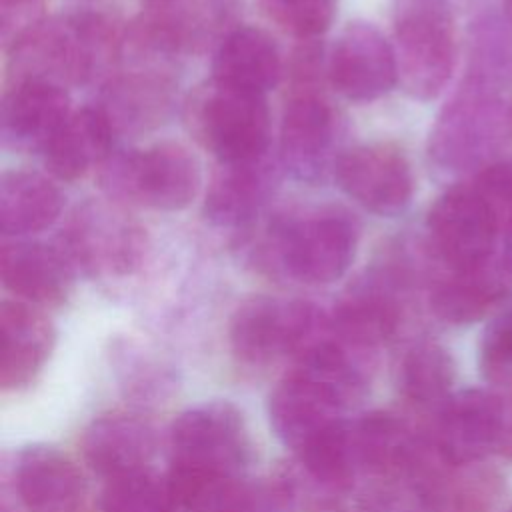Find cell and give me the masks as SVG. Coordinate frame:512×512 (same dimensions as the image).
<instances>
[{
    "mask_svg": "<svg viewBox=\"0 0 512 512\" xmlns=\"http://www.w3.org/2000/svg\"><path fill=\"white\" fill-rule=\"evenodd\" d=\"M250 434L242 412L228 400H210L184 410L170 428L174 468L242 476L250 462Z\"/></svg>",
    "mask_w": 512,
    "mask_h": 512,
    "instance_id": "10",
    "label": "cell"
},
{
    "mask_svg": "<svg viewBox=\"0 0 512 512\" xmlns=\"http://www.w3.org/2000/svg\"><path fill=\"white\" fill-rule=\"evenodd\" d=\"M350 404L322 378L292 366L268 400V418L278 440L298 452L344 418Z\"/></svg>",
    "mask_w": 512,
    "mask_h": 512,
    "instance_id": "14",
    "label": "cell"
},
{
    "mask_svg": "<svg viewBox=\"0 0 512 512\" xmlns=\"http://www.w3.org/2000/svg\"><path fill=\"white\" fill-rule=\"evenodd\" d=\"M504 402H506V414H504V430H502L498 452L506 458H512V394L510 398H504Z\"/></svg>",
    "mask_w": 512,
    "mask_h": 512,
    "instance_id": "38",
    "label": "cell"
},
{
    "mask_svg": "<svg viewBox=\"0 0 512 512\" xmlns=\"http://www.w3.org/2000/svg\"><path fill=\"white\" fill-rule=\"evenodd\" d=\"M294 504L278 482L268 486H248L234 512H292Z\"/></svg>",
    "mask_w": 512,
    "mask_h": 512,
    "instance_id": "36",
    "label": "cell"
},
{
    "mask_svg": "<svg viewBox=\"0 0 512 512\" xmlns=\"http://www.w3.org/2000/svg\"><path fill=\"white\" fill-rule=\"evenodd\" d=\"M326 72L344 98L374 102L398 82L394 46L370 22H350L332 48Z\"/></svg>",
    "mask_w": 512,
    "mask_h": 512,
    "instance_id": "15",
    "label": "cell"
},
{
    "mask_svg": "<svg viewBox=\"0 0 512 512\" xmlns=\"http://www.w3.org/2000/svg\"><path fill=\"white\" fill-rule=\"evenodd\" d=\"M410 480L424 512H488L504 488L498 470L482 462L446 464L432 446Z\"/></svg>",
    "mask_w": 512,
    "mask_h": 512,
    "instance_id": "20",
    "label": "cell"
},
{
    "mask_svg": "<svg viewBox=\"0 0 512 512\" xmlns=\"http://www.w3.org/2000/svg\"><path fill=\"white\" fill-rule=\"evenodd\" d=\"M434 254L448 270H464L492 260L500 214L476 186H454L436 198L426 218Z\"/></svg>",
    "mask_w": 512,
    "mask_h": 512,
    "instance_id": "11",
    "label": "cell"
},
{
    "mask_svg": "<svg viewBox=\"0 0 512 512\" xmlns=\"http://www.w3.org/2000/svg\"><path fill=\"white\" fill-rule=\"evenodd\" d=\"M64 206L60 188L34 170H10L0 180V230L22 238L50 228Z\"/></svg>",
    "mask_w": 512,
    "mask_h": 512,
    "instance_id": "28",
    "label": "cell"
},
{
    "mask_svg": "<svg viewBox=\"0 0 512 512\" xmlns=\"http://www.w3.org/2000/svg\"><path fill=\"white\" fill-rule=\"evenodd\" d=\"M282 58L274 40L260 28L238 26L224 34L212 60V80L264 94L278 86Z\"/></svg>",
    "mask_w": 512,
    "mask_h": 512,
    "instance_id": "25",
    "label": "cell"
},
{
    "mask_svg": "<svg viewBox=\"0 0 512 512\" xmlns=\"http://www.w3.org/2000/svg\"><path fill=\"white\" fill-rule=\"evenodd\" d=\"M512 142V106L500 90L466 80L440 110L428 154L444 172L484 170Z\"/></svg>",
    "mask_w": 512,
    "mask_h": 512,
    "instance_id": "4",
    "label": "cell"
},
{
    "mask_svg": "<svg viewBox=\"0 0 512 512\" xmlns=\"http://www.w3.org/2000/svg\"><path fill=\"white\" fill-rule=\"evenodd\" d=\"M0 276L16 300L32 306H60L72 292L76 270L58 246L18 238L2 246Z\"/></svg>",
    "mask_w": 512,
    "mask_h": 512,
    "instance_id": "22",
    "label": "cell"
},
{
    "mask_svg": "<svg viewBox=\"0 0 512 512\" xmlns=\"http://www.w3.org/2000/svg\"><path fill=\"white\" fill-rule=\"evenodd\" d=\"M186 122L194 138L218 162H240L268 154L270 110L264 94L210 78L190 96Z\"/></svg>",
    "mask_w": 512,
    "mask_h": 512,
    "instance_id": "7",
    "label": "cell"
},
{
    "mask_svg": "<svg viewBox=\"0 0 512 512\" xmlns=\"http://www.w3.org/2000/svg\"><path fill=\"white\" fill-rule=\"evenodd\" d=\"M0 332V384L4 390H20L44 368L56 342L54 326L32 304L4 300L0 306Z\"/></svg>",
    "mask_w": 512,
    "mask_h": 512,
    "instance_id": "23",
    "label": "cell"
},
{
    "mask_svg": "<svg viewBox=\"0 0 512 512\" xmlns=\"http://www.w3.org/2000/svg\"><path fill=\"white\" fill-rule=\"evenodd\" d=\"M124 34L94 10L40 18L8 50V84L48 82L62 88L108 80L122 56Z\"/></svg>",
    "mask_w": 512,
    "mask_h": 512,
    "instance_id": "1",
    "label": "cell"
},
{
    "mask_svg": "<svg viewBox=\"0 0 512 512\" xmlns=\"http://www.w3.org/2000/svg\"><path fill=\"white\" fill-rule=\"evenodd\" d=\"M328 334V316L312 302L294 298H248L236 308L230 322L232 352L250 366L298 356Z\"/></svg>",
    "mask_w": 512,
    "mask_h": 512,
    "instance_id": "9",
    "label": "cell"
},
{
    "mask_svg": "<svg viewBox=\"0 0 512 512\" xmlns=\"http://www.w3.org/2000/svg\"><path fill=\"white\" fill-rule=\"evenodd\" d=\"M68 90L48 82H14L0 110L2 144L16 152L44 154L70 118Z\"/></svg>",
    "mask_w": 512,
    "mask_h": 512,
    "instance_id": "17",
    "label": "cell"
},
{
    "mask_svg": "<svg viewBox=\"0 0 512 512\" xmlns=\"http://www.w3.org/2000/svg\"><path fill=\"white\" fill-rule=\"evenodd\" d=\"M40 6V0H2V38L4 44H10L20 32L32 26L40 16L34 10Z\"/></svg>",
    "mask_w": 512,
    "mask_h": 512,
    "instance_id": "37",
    "label": "cell"
},
{
    "mask_svg": "<svg viewBox=\"0 0 512 512\" xmlns=\"http://www.w3.org/2000/svg\"><path fill=\"white\" fill-rule=\"evenodd\" d=\"M506 512H512V508H508V510H506Z\"/></svg>",
    "mask_w": 512,
    "mask_h": 512,
    "instance_id": "41",
    "label": "cell"
},
{
    "mask_svg": "<svg viewBox=\"0 0 512 512\" xmlns=\"http://www.w3.org/2000/svg\"><path fill=\"white\" fill-rule=\"evenodd\" d=\"M76 274L120 278L146 254V230L116 200H88L68 218L58 244Z\"/></svg>",
    "mask_w": 512,
    "mask_h": 512,
    "instance_id": "8",
    "label": "cell"
},
{
    "mask_svg": "<svg viewBox=\"0 0 512 512\" xmlns=\"http://www.w3.org/2000/svg\"><path fill=\"white\" fill-rule=\"evenodd\" d=\"M478 366L486 382L512 386V308L498 312L486 324L478 346Z\"/></svg>",
    "mask_w": 512,
    "mask_h": 512,
    "instance_id": "34",
    "label": "cell"
},
{
    "mask_svg": "<svg viewBox=\"0 0 512 512\" xmlns=\"http://www.w3.org/2000/svg\"><path fill=\"white\" fill-rule=\"evenodd\" d=\"M466 80L492 86L512 82V8L484 12L470 28Z\"/></svg>",
    "mask_w": 512,
    "mask_h": 512,
    "instance_id": "29",
    "label": "cell"
},
{
    "mask_svg": "<svg viewBox=\"0 0 512 512\" xmlns=\"http://www.w3.org/2000/svg\"><path fill=\"white\" fill-rule=\"evenodd\" d=\"M506 402L482 388L452 392L438 408L432 430L434 454L452 466L482 462L498 452Z\"/></svg>",
    "mask_w": 512,
    "mask_h": 512,
    "instance_id": "12",
    "label": "cell"
},
{
    "mask_svg": "<svg viewBox=\"0 0 512 512\" xmlns=\"http://www.w3.org/2000/svg\"><path fill=\"white\" fill-rule=\"evenodd\" d=\"M402 304L398 282L390 272H378L352 286L328 318L330 334L352 350L374 348L398 328Z\"/></svg>",
    "mask_w": 512,
    "mask_h": 512,
    "instance_id": "19",
    "label": "cell"
},
{
    "mask_svg": "<svg viewBox=\"0 0 512 512\" xmlns=\"http://www.w3.org/2000/svg\"><path fill=\"white\" fill-rule=\"evenodd\" d=\"M476 190L488 198L502 218V212L512 216V160H498L480 170L472 182Z\"/></svg>",
    "mask_w": 512,
    "mask_h": 512,
    "instance_id": "35",
    "label": "cell"
},
{
    "mask_svg": "<svg viewBox=\"0 0 512 512\" xmlns=\"http://www.w3.org/2000/svg\"><path fill=\"white\" fill-rule=\"evenodd\" d=\"M506 6H510V8H512V0H506Z\"/></svg>",
    "mask_w": 512,
    "mask_h": 512,
    "instance_id": "40",
    "label": "cell"
},
{
    "mask_svg": "<svg viewBox=\"0 0 512 512\" xmlns=\"http://www.w3.org/2000/svg\"><path fill=\"white\" fill-rule=\"evenodd\" d=\"M12 480L26 512H76L86 492L76 464L60 450L42 444L16 454Z\"/></svg>",
    "mask_w": 512,
    "mask_h": 512,
    "instance_id": "21",
    "label": "cell"
},
{
    "mask_svg": "<svg viewBox=\"0 0 512 512\" xmlns=\"http://www.w3.org/2000/svg\"><path fill=\"white\" fill-rule=\"evenodd\" d=\"M508 270L492 260L474 268L450 270L430 292L432 312L448 324H472L484 318L508 292Z\"/></svg>",
    "mask_w": 512,
    "mask_h": 512,
    "instance_id": "26",
    "label": "cell"
},
{
    "mask_svg": "<svg viewBox=\"0 0 512 512\" xmlns=\"http://www.w3.org/2000/svg\"><path fill=\"white\" fill-rule=\"evenodd\" d=\"M398 80L416 100H434L456 66V24L446 0H394Z\"/></svg>",
    "mask_w": 512,
    "mask_h": 512,
    "instance_id": "6",
    "label": "cell"
},
{
    "mask_svg": "<svg viewBox=\"0 0 512 512\" xmlns=\"http://www.w3.org/2000/svg\"><path fill=\"white\" fill-rule=\"evenodd\" d=\"M114 130L98 106H86L70 114L58 136L46 148L48 172L64 182L82 178L90 168L102 166L112 154Z\"/></svg>",
    "mask_w": 512,
    "mask_h": 512,
    "instance_id": "27",
    "label": "cell"
},
{
    "mask_svg": "<svg viewBox=\"0 0 512 512\" xmlns=\"http://www.w3.org/2000/svg\"><path fill=\"white\" fill-rule=\"evenodd\" d=\"M100 184L110 200L152 210L186 208L200 192L202 172L196 156L178 142H156L146 148L108 156Z\"/></svg>",
    "mask_w": 512,
    "mask_h": 512,
    "instance_id": "5",
    "label": "cell"
},
{
    "mask_svg": "<svg viewBox=\"0 0 512 512\" xmlns=\"http://www.w3.org/2000/svg\"><path fill=\"white\" fill-rule=\"evenodd\" d=\"M278 184L276 162L264 154L240 162H218L204 198V216L218 228H246L270 202Z\"/></svg>",
    "mask_w": 512,
    "mask_h": 512,
    "instance_id": "18",
    "label": "cell"
},
{
    "mask_svg": "<svg viewBox=\"0 0 512 512\" xmlns=\"http://www.w3.org/2000/svg\"><path fill=\"white\" fill-rule=\"evenodd\" d=\"M456 364L450 352L436 342H418L402 358L398 386L418 406H440L450 394Z\"/></svg>",
    "mask_w": 512,
    "mask_h": 512,
    "instance_id": "30",
    "label": "cell"
},
{
    "mask_svg": "<svg viewBox=\"0 0 512 512\" xmlns=\"http://www.w3.org/2000/svg\"><path fill=\"white\" fill-rule=\"evenodd\" d=\"M322 48L302 40L288 64V96L280 122V164L302 182H318L342 154L338 118L322 88Z\"/></svg>",
    "mask_w": 512,
    "mask_h": 512,
    "instance_id": "2",
    "label": "cell"
},
{
    "mask_svg": "<svg viewBox=\"0 0 512 512\" xmlns=\"http://www.w3.org/2000/svg\"><path fill=\"white\" fill-rule=\"evenodd\" d=\"M266 16L298 40H318L334 16L338 0H260Z\"/></svg>",
    "mask_w": 512,
    "mask_h": 512,
    "instance_id": "33",
    "label": "cell"
},
{
    "mask_svg": "<svg viewBox=\"0 0 512 512\" xmlns=\"http://www.w3.org/2000/svg\"><path fill=\"white\" fill-rule=\"evenodd\" d=\"M164 66L140 60L136 68L116 72L104 82L96 106L116 136L150 132L168 120L176 100V82Z\"/></svg>",
    "mask_w": 512,
    "mask_h": 512,
    "instance_id": "16",
    "label": "cell"
},
{
    "mask_svg": "<svg viewBox=\"0 0 512 512\" xmlns=\"http://www.w3.org/2000/svg\"><path fill=\"white\" fill-rule=\"evenodd\" d=\"M154 452L156 434L152 426L128 414L96 418L82 438L84 460L106 480L148 468Z\"/></svg>",
    "mask_w": 512,
    "mask_h": 512,
    "instance_id": "24",
    "label": "cell"
},
{
    "mask_svg": "<svg viewBox=\"0 0 512 512\" xmlns=\"http://www.w3.org/2000/svg\"><path fill=\"white\" fill-rule=\"evenodd\" d=\"M360 228L340 206H316L278 214L260 242L266 266L304 282L330 284L354 260Z\"/></svg>",
    "mask_w": 512,
    "mask_h": 512,
    "instance_id": "3",
    "label": "cell"
},
{
    "mask_svg": "<svg viewBox=\"0 0 512 512\" xmlns=\"http://www.w3.org/2000/svg\"><path fill=\"white\" fill-rule=\"evenodd\" d=\"M170 512H234L250 484L242 476L170 466L166 474Z\"/></svg>",
    "mask_w": 512,
    "mask_h": 512,
    "instance_id": "31",
    "label": "cell"
},
{
    "mask_svg": "<svg viewBox=\"0 0 512 512\" xmlns=\"http://www.w3.org/2000/svg\"><path fill=\"white\" fill-rule=\"evenodd\" d=\"M102 512H170L166 476L150 468L108 480L102 498Z\"/></svg>",
    "mask_w": 512,
    "mask_h": 512,
    "instance_id": "32",
    "label": "cell"
},
{
    "mask_svg": "<svg viewBox=\"0 0 512 512\" xmlns=\"http://www.w3.org/2000/svg\"><path fill=\"white\" fill-rule=\"evenodd\" d=\"M338 186L356 204L378 216L404 212L414 194V174L400 148L388 142L360 144L336 162Z\"/></svg>",
    "mask_w": 512,
    "mask_h": 512,
    "instance_id": "13",
    "label": "cell"
},
{
    "mask_svg": "<svg viewBox=\"0 0 512 512\" xmlns=\"http://www.w3.org/2000/svg\"><path fill=\"white\" fill-rule=\"evenodd\" d=\"M504 266L512 274V216L508 218V226L504 234Z\"/></svg>",
    "mask_w": 512,
    "mask_h": 512,
    "instance_id": "39",
    "label": "cell"
}]
</instances>
